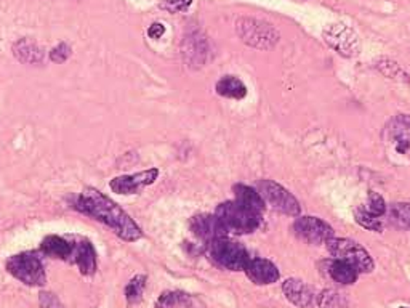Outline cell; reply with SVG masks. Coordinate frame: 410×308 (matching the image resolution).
Instances as JSON below:
<instances>
[{
    "mask_svg": "<svg viewBox=\"0 0 410 308\" xmlns=\"http://www.w3.org/2000/svg\"><path fill=\"white\" fill-rule=\"evenodd\" d=\"M74 209L108 225L124 241L135 243L143 236L141 228L135 224V220L96 188H85L74 203Z\"/></svg>",
    "mask_w": 410,
    "mask_h": 308,
    "instance_id": "1",
    "label": "cell"
},
{
    "mask_svg": "<svg viewBox=\"0 0 410 308\" xmlns=\"http://www.w3.org/2000/svg\"><path fill=\"white\" fill-rule=\"evenodd\" d=\"M215 215L223 222L228 233H238V235L255 231L260 226V222H262V214L253 212V210L242 205L236 199L234 201L219 204Z\"/></svg>",
    "mask_w": 410,
    "mask_h": 308,
    "instance_id": "2",
    "label": "cell"
},
{
    "mask_svg": "<svg viewBox=\"0 0 410 308\" xmlns=\"http://www.w3.org/2000/svg\"><path fill=\"white\" fill-rule=\"evenodd\" d=\"M207 254L213 264L231 271L245 270L250 260L247 249L242 244L229 241L226 238H218L207 243Z\"/></svg>",
    "mask_w": 410,
    "mask_h": 308,
    "instance_id": "3",
    "label": "cell"
},
{
    "mask_svg": "<svg viewBox=\"0 0 410 308\" xmlns=\"http://www.w3.org/2000/svg\"><path fill=\"white\" fill-rule=\"evenodd\" d=\"M5 268L11 276L20 279L26 286H44L47 281L45 276V268L40 262L39 257L32 252H21L16 255H11L10 259L5 262Z\"/></svg>",
    "mask_w": 410,
    "mask_h": 308,
    "instance_id": "4",
    "label": "cell"
},
{
    "mask_svg": "<svg viewBox=\"0 0 410 308\" xmlns=\"http://www.w3.org/2000/svg\"><path fill=\"white\" fill-rule=\"evenodd\" d=\"M326 244L328 252H331L335 259L346 262L348 265L356 268L357 273H369L373 270L372 257L361 246V244L345 238H331Z\"/></svg>",
    "mask_w": 410,
    "mask_h": 308,
    "instance_id": "5",
    "label": "cell"
},
{
    "mask_svg": "<svg viewBox=\"0 0 410 308\" xmlns=\"http://www.w3.org/2000/svg\"><path fill=\"white\" fill-rule=\"evenodd\" d=\"M236 27H238L239 37L250 47L268 50L274 47L277 41H279V34H277L273 26L264 21L242 18L236 23Z\"/></svg>",
    "mask_w": 410,
    "mask_h": 308,
    "instance_id": "6",
    "label": "cell"
},
{
    "mask_svg": "<svg viewBox=\"0 0 410 308\" xmlns=\"http://www.w3.org/2000/svg\"><path fill=\"white\" fill-rule=\"evenodd\" d=\"M257 188L260 195L264 199V203H268L271 207L277 210V212L298 217L300 203L290 191L286 190L284 186H281L273 180H262L258 181Z\"/></svg>",
    "mask_w": 410,
    "mask_h": 308,
    "instance_id": "7",
    "label": "cell"
},
{
    "mask_svg": "<svg viewBox=\"0 0 410 308\" xmlns=\"http://www.w3.org/2000/svg\"><path fill=\"white\" fill-rule=\"evenodd\" d=\"M324 39L332 49L337 50L340 55L348 56V58L357 55V51L361 49L357 34L350 26L342 25V23L328 25L324 31Z\"/></svg>",
    "mask_w": 410,
    "mask_h": 308,
    "instance_id": "8",
    "label": "cell"
},
{
    "mask_svg": "<svg viewBox=\"0 0 410 308\" xmlns=\"http://www.w3.org/2000/svg\"><path fill=\"white\" fill-rule=\"evenodd\" d=\"M159 169L158 167H153V169H148V170H143V172H138V174H130V175H120V177H115V179L111 180V190L114 193H117V195H136V193H140L143 188H146L149 185H153L155 180H158L159 177Z\"/></svg>",
    "mask_w": 410,
    "mask_h": 308,
    "instance_id": "9",
    "label": "cell"
},
{
    "mask_svg": "<svg viewBox=\"0 0 410 308\" xmlns=\"http://www.w3.org/2000/svg\"><path fill=\"white\" fill-rule=\"evenodd\" d=\"M293 231L298 238L311 244L327 243L333 238L332 226L317 217H298L293 224Z\"/></svg>",
    "mask_w": 410,
    "mask_h": 308,
    "instance_id": "10",
    "label": "cell"
},
{
    "mask_svg": "<svg viewBox=\"0 0 410 308\" xmlns=\"http://www.w3.org/2000/svg\"><path fill=\"white\" fill-rule=\"evenodd\" d=\"M191 231L196 236L204 239L205 243H210L213 239L218 238H226L228 230L226 226L223 225V222L218 219L217 215H209V214H202L196 215L191 219Z\"/></svg>",
    "mask_w": 410,
    "mask_h": 308,
    "instance_id": "11",
    "label": "cell"
},
{
    "mask_svg": "<svg viewBox=\"0 0 410 308\" xmlns=\"http://www.w3.org/2000/svg\"><path fill=\"white\" fill-rule=\"evenodd\" d=\"M244 271L248 279L258 286H267V284H273L279 279L277 267L267 259H250Z\"/></svg>",
    "mask_w": 410,
    "mask_h": 308,
    "instance_id": "12",
    "label": "cell"
},
{
    "mask_svg": "<svg viewBox=\"0 0 410 308\" xmlns=\"http://www.w3.org/2000/svg\"><path fill=\"white\" fill-rule=\"evenodd\" d=\"M282 290H284L286 297L292 302L293 305L308 308L313 307L314 304V293L313 289L302 281V279H286L284 284H282Z\"/></svg>",
    "mask_w": 410,
    "mask_h": 308,
    "instance_id": "13",
    "label": "cell"
},
{
    "mask_svg": "<svg viewBox=\"0 0 410 308\" xmlns=\"http://www.w3.org/2000/svg\"><path fill=\"white\" fill-rule=\"evenodd\" d=\"M72 260L76 262L79 270L82 275L90 276L94 275L96 271V252L95 248L91 246L90 241H80L77 244H74V254H72Z\"/></svg>",
    "mask_w": 410,
    "mask_h": 308,
    "instance_id": "14",
    "label": "cell"
},
{
    "mask_svg": "<svg viewBox=\"0 0 410 308\" xmlns=\"http://www.w3.org/2000/svg\"><path fill=\"white\" fill-rule=\"evenodd\" d=\"M390 139L397 153L410 158V121L407 117H397L390 127Z\"/></svg>",
    "mask_w": 410,
    "mask_h": 308,
    "instance_id": "15",
    "label": "cell"
},
{
    "mask_svg": "<svg viewBox=\"0 0 410 308\" xmlns=\"http://www.w3.org/2000/svg\"><path fill=\"white\" fill-rule=\"evenodd\" d=\"M40 250H42L45 255L51 257V259L71 260V257L74 254V244L61 236L50 235L44 239L42 244H40Z\"/></svg>",
    "mask_w": 410,
    "mask_h": 308,
    "instance_id": "16",
    "label": "cell"
},
{
    "mask_svg": "<svg viewBox=\"0 0 410 308\" xmlns=\"http://www.w3.org/2000/svg\"><path fill=\"white\" fill-rule=\"evenodd\" d=\"M155 308H198V300L181 290H165L158 299Z\"/></svg>",
    "mask_w": 410,
    "mask_h": 308,
    "instance_id": "17",
    "label": "cell"
},
{
    "mask_svg": "<svg viewBox=\"0 0 410 308\" xmlns=\"http://www.w3.org/2000/svg\"><path fill=\"white\" fill-rule=\"evenodd\" d=\"M215 90L219 96L231 100H242L247 95L245 84L236 76H223L217 82Z\"/></svg>",
    "mask_w": 410,
    "mask_h": 308,
    "instance_id": "18",
    "label": "cell"
},
{
    "mask_svg": "<svg viewBox=\"0 0 410 308\" xmlns=\"http://www.w3.org/2000/svg\"><path fill=\"white\" fill-rule=\"evenodd\" d=\"M234 195H236V201L253 210V212L262 214L264 210V204L267 203H264L262 195H260L257 190H253V188L247 185H241V184L234 185Z\"/></svg>",
    "mask_w": 410,
    "mask_h": 308,
    "instance_id": "19",
    "label": "cell"
},
{
    "mask_svg": "<svg viewBox=\"0 0 410 308\" xmlns=\"http://www.w3.org/2000/svg\"><path fill=\"white\" fill-rule=\"evenodd\" d=\"M327 271L333 281H337L340 284H346V286L356 283V279H357L356 268H353L351 265L346 264V262L338 260V259L328 262Z\"/></svg>",
    "mask_w": 410,
    "mask_h": 308,
    "instance_id": "20",
    "label": "cell"
},
{
    "mask_svg": "<svg viewBox=\"0 0 410 308\" xmlns=\"http://www.w3.org/2000/svg\"><path fill=\"white\" fill-rule=\"evenodd\" d=\"M13 55L16 56V60H20L21 63H26V65L40 63L42 61V56H44L42 50L37 47V44L29 41V39H21V41L15 42Z\"/></svg>",
    "mask_w": 410,
    "mask_h": 308,
    "instance_id": "21",
    "label": "cell"
},
{
    "mask_svg": "<svg viewBox=\"0 0 410 308\" xmlns=\"http://www.w3.org/2000/svg\"><path fill=\"white\" fill-rule=\"evenodd\" d=\"M146 281L148 278L144 275H138L135 278L130 279V283L127 284L125 288V297L127 302H129L130 305L138 304V302L141 300V295L144 293V288H146Z\"/></svg>",
    "mask_w": 410,
    "mask_h": 308,
    "instance_id": "22",
    "label": "cell"
},
{
    "mask_svg": "<svg viewBox=\"0 0 410 308\" xmlns=\"http://www.w3.org/2000/svg\"><path fill=\"white\" fill-rule=\"evenodd\" d=\"M356 220H357V224L362 225L364 228H367V230H372V231L382 230V224H380L378 217L369 214L366 209L356 210Z\"/></svg>",
    "mask_w": 410,
    "mask_h": 308,
    "instance_id": "23",
    "label": "cell"
},
{
    "mask_svg": "<svg viewBox=\"0 0 410 308\" xmlns=\"http://www.w3.org/2000/svg\"><path fill=\"white\" fill-rule=\"evenodd\" d=\"M366 210L369 214H372L375 217H382L386 210V204H385V199L378 195V193L371 191L369 193V198H367V207Z\"/></svg>",
    "mask_w": 410,
    "mask_h": 308,
    "instance_id": "24",
    "label": "cell"
},
{
    "mask_svg": "<svg viewBox=\"0 0 410 308\" xmlns=\"http://www.w3.org/2000/svg\"><path fill=\"white\" fill-rule=\"evenodd\" d=\"M392 219L402 226H410V204L399 203L395 204L391 209Z\"/></svg>",
    "mask_w": 410,
    "mask_h": 308,
    "instance_id": "25",
    "label": "cell"
},
{
    "mask_svg": "<svg viewBox=\"0 0 410 308\" xmlns=\"http://www.w3.org/2000/svg\"><path fill=\"white\" fill-rule=\"evenodd\" d=\"M71 53L72 49L69 47L66 42H61L50 50V60L53 63H58V65H61V63H65L69 56H71Z\"/></svg>",
    "mask_w": 410,
    "mask_h": 308,
    "instance_id": "26",
    "label": "cell"
},
{
    "mask_svg": "<svg viewBox=\"0 0 410 308\" xmlns=\"http://www.w3.org/2000/svg\"><path fill=\"white\" fill-rule=\"evenodd\" d=\"M193 0H164L162 7L169 10L170 13H180V11H186L191 7Z\"/></svg>",
    "mask_w": 410,
    "mask_h": 308,
    "instance_id": "27",
    "label": "cell"
},
{
    "mask_svg": "<svg viewBox=\"0 0 410 308\" xmlns=\"http://www.w3.org/2000/svg\"><path fill=\"white\" fill-rule=\"evenodd\" d=\"M40 308H65L55 294L51 293H40Z\"/></svg>",
    "mask_w": 410,
    "mask_h": 308,
    "instance_id": "28",
    "label": "cell"
},
{
    "mask_svg": "<svg viewBox=\"0 0 410 308\" xmlns=\"http://www.w3.org/2000/svg\"><path fill=\"white\" fill-rule=\"evenodd\" d=\"M165 34V26L162 25V23H154V25L149 26V30H148V36L154 39V41H158V39H160Z\"/></svg>",
    "mask_w": 410,
    "mask_h": 308,
    "instance_id": "29",
    "label": "cell"
},
{
    "mask_svg": "<svg viewBox=\"0 0 410 308\" xmlns=\"http://www.w3.org/2000/svg\"><path fill=\"white\" fill-rule=\"evenodd\" d=\"M401 308H406V307H401Z\"/></svg>",
    "mask_w": 410,
    "mask_h": 308,
    "instance_id": "30",
    "label": "cell"
}]
</instances>
